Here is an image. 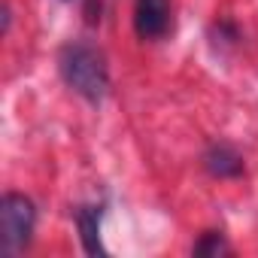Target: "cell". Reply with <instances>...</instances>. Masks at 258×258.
<instances>
[{"label": "cell", "mask_w": 258, "mask_h": 258, "mask_svg": "<svg viewBox=\"0 0 258 258\" xmlns=\"http://www.w3.org/2000/svg\"><path fill=\"white\" fill-rule=\"evenodd\" d=\"M58 64H61L64 82L76 94H82L91 103H97V100L106 97V91H109V70H106L103 55L94 46H88V43H70V46L61 49Z\"/></svg>", "instance_id": "obj_1"}, {"label": "cell", "mask_w": 258, "mask_h": 258, "mask_svg": "<svg viewBox=\"0 0 258 258\" xmlns=\"http://www.w3.org/2000/svg\"><path fill=\"white\" fill-rule=\"evenodd\" d=\"M0 225H4V252L16 255L19 249L28 246L34 225H37V210L25 195L10 191L4 198V210H0Z\"/></svg>", "instance_id": "obj_2"}, {"label": "cell", "mask_w": 258, "mask_h": 258, "mask_svg": "<svg viewBox=\"0 0 258 258\" xmlns=\"http://www.w3.org/2000/svg\"><path fill=\"white\" fill-rule=\"evenodd\" d=\"M134 31L143 40H161L170 31V0H137Z\"/></svg>", "instance_id": "obj_3"}, {"label": "cell", "mask_w": 258, "mask_h": 258, "mask_svg": "<svg viewBox=\"0 0 258 258\" xmlns=\"http://www.w3.org/2000/svg\"><path fill=\"white\" fill-rule=\"evenodd\" d=\"M204 164L213 176L219 179H228V176H240L243 173V158L231 149V146H213L207 155H204Z\"/></svg>", "instance_id": "obj_4"}, {"label": "cell", "mask_w": 258, "mask_h": 258, "mask_svg": "<svg viewBox=\"0 0 258 258\" xmlns=\"http://www.w3.org/2000/svg\"><path fill=\"white\" fill-rule=\"evenodd\" d=\"M76 225H79L85 252L103 255V246H100V207H82V210H76Z\"/></svg>", "instance_id": "obj_5"}, {"label": "cell", "mask_w": 258, "mask_h": 258, "mask_svg": "<svg viewBox=\"0 0 258 258\" xmlns=\"http://www.w3.org/2000/svg\"><path fill=\"white\" fill-rule=\"evenodd\" d=\"M222 249H225L222 237H219V234H210V243H201L195 252H222Z\"/></svg>", "instance_id": "obj_6"}]
</instances>
